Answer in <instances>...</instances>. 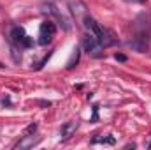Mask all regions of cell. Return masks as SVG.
Listing matches in <instances>:
<instances>
[{
	"label": "cell",
	"instance_id": "1",
	"mask_svg": "<svg viewBox=\"0 0 151 150\" xmlns=\"http://www.w3.org/2000/svg\"><path fill=\"white\" fill-rule=\"evenodd\" d=\"M84 25H86V28L90 30V34L97 39L102 46H111V44H114V39L109 37V32H107V30H104V28H102L95 20H93V18L84 16Z\"/></svg>",
	"mask_w": 151,
	"mask_h": 150
},
{
	"label": "cell",
	"instance_id": "2",
	"mask_svg": "<svg viewBox=\"0 0 151 150\" xmlns=\"http://www.w3.org/2000/svg\"><path fill=\"white\" fill-rule=\"evenodd\" d=\"M83 48H84V51H86L90 57H102V53H104L102 44L93 37L91 34L83 39Z\"/></svg>",
	"mask_w": 151,
	"mask_h": 150
},
{
	"label": "cell",
	"instance_id": "3",
	"mask_svg": "<svg viewBox=\"0 0 151 150\" xmlns=\"http://www.w3.org/2000/svg\"><path fill=\"white\" fill-rule=\"evenodd\" d=\"M55 30L56 28H55V25L51 21H44L40 25V28H39V44H42V46L49 44L55 37Z\"/></svg>",
	"mask_w": 151,
	"mask_h": 150
},
{
	"label": "cell",
	"instance_id": "4",
	"mask_svg": "<svg viewBox=\"0 0 151 150\" xmlns=\"http://www.w3.org/2000/svg\"><path fill=\"white\" fill-rule=\"evenodd\" d=\"M11 37H12V42L18 44V46H23V48L32 46V39L25 34V30H23L21 27H14V28L11 30Z\"/></svg>",
	"mask_w": 151,
	"mask_h": 150
},
{
	"label": "cell",
	"instance_id": "5",
	"mask_svg": "<svg viewBox=\"0 0 151 150\" xmlns=\"http://www.w3.org/2000/svg\"><path fill=\"white\" fill-rule=\"evenodd\" d=\"M76 129H77V124H76V122H67V124H63V125L60 127V136H62L63 140H67V138H70L76 133Z\"/></svg>",
	"mask_w": 151,
	"mask_h": 150
},
{
	"label": "cell",
	"instance_id": "6",
	"mask_svg": "<svg viewBox=\"0 0 151 150\" xmlns=\"http://www.w3.org/2000/svg\"><path fill=\"white\" fill-rule=\"evenodd\" d=\"M37 141L39 140H34V136H25V140L18 143V149H28V147H34Z\"/></svg>",
	"mask_w": 151,
	"mask_h": 150
},
{
	"label": "cell",
	"instance_id": "7",
	"mask_svg": "<svg viewBox=\"0 0 151 150\" xmlns=\"http://www.w3.org/2000/svg\"><path fill=\"white\" fill-rule=\"evenodd\" d=\"M91 143H93V145H97V143H102V145H114L116 140H114V138H93Z\"/></svg>",
	"mask_w": 151,
	"mask_h": 150
},
{
	"label": "cell",
	"instance_id": "8",
	"mask_svg": "<svg viewBox=\"0 0 151 150\" xmlns=\"http://www.w3.org/2000/svg\"><path fill=\"white\" fill-rule=\"evenodd\" d=\"M35 131H37V124H35V122H32V124L25 129V136H32Z\"/></svg>",
	"mask_w": 151,
	"mask_h": 150
},
{
	"label": "cell",
	"instance_id": "9",
	"mask_svg": "<svg viewBox=\"0 0 151 150\" xmlns=\"http://www.w3.org/2000/svg\"><path fill=\"white\" fill-rule=\"evenodd\" d=\"M99 120V106L93 108V117H91V122H97Z\"/></svg>",
	"mask_w": 151,
	"mask_h": 150
},
{
	"label": "cell",
	"instance_id": "10",
	"mask_svg": "<svg viewBox=\"0 0 151 150\" xmlns=\"http://www.w3.org/2000/svg\"><path fill=\"white\" fill-rule=\"evenodd\" d=\"M116 60H119V62H125V60H127V57L119 53V55H116Z\"/></svg>",
	"mask_w": 151,
	"mask_h": 150
},
{
	"label": "cell",
	"instance_id": "11",
	"mask_svg": "<svg viewBox=\"0 0 151 150\" xmlns=\"http://www.w3.org/2000/svg\"><path fill=\"white\" fill-rule=\"evenodd\" d=\"M2 67H4V66H2V64H0V69H2Z\"/></svg>",
	"mask_w": 151,
	"mask_h": 150
}]
</instances>
